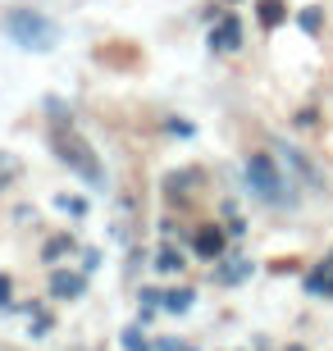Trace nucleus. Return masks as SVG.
Here are the masks:
<instances>
[{"mask_svg": "<svg viewBox=\"0 0 333 351\" xmlns=\"http://www.w3.org/2000/svg\"><path fill=\"white\" fill-rule=\"evenodd\" d=\"M51 146H55V156H60V165H69L87 187H101V182H105L101 160H96L91 142L73 128V123H55V128H51Z\"/></svg>", "mask_w": 333, "mask_h": 351, "instance_id": "obj_1", "label": "nucleus"}, {"mask_svg": "<svg viewBox=\"0 0 333 351\" xmlns=\"http://www.w3.org/2000/svg\"><path fill=\"white\" fill-rule=\"evenodd\" d=\"M246 182H251V192L265 201V206H288L292 196H288V182H283L279 165H274V156H265V151H256V156H246Z\"/></svg>", "mask_w": 333, "mask_h": 351, "instance_id": "obj_3", "label": "nucleus"}, {"mask_svg": "<svg viewBox=\"0 0 333 351\" xmlns=\"http://www.w3.org/2000/svg\"><path fill=\"white\" fill-rule=\"evenodd\" d=\"M301 27L306 32H320V10H301Z\"/></svg>", "mask_w": 333, "mask_h": 351, "instance_id": "obj_14", "label": "nucleus"}, {"mask_svg": "<svg viewBox=\"0 0 333 351\" xmlns=\"http://www.w3.org/2000/svg\"><path fill=\"white\" fill-rule=\"evenodd\" d=\"M219 251H224V233H219L215 223H205V228H196V256H205V261H215Z\"/></svg>", "mask_w": 333, "mask_h": 351, "instance_id": "obj_7", "label": "nucleus"}, {"mask_svg": "<svg viewBox=\"0 0 333 351\" xmlns=\"http://www.w3.org/2000/svg\"><path fill=\"white\" fill-rule=\"evenodd\" d=\"M165 351H187V347H174V342H165Z\"/></svg>", "mask_w": 333, "mask_h": 351, "instance_id": "obj_15", "label": "nucleus"}, {"mask_svg": "<svg viewBox=\"0 0 333 351\" xmlns=\"http://www.w3.org/2000/svg\"><path fill=\"white\" fill-rule=\"evenodd\" d=\"M306 292H315V297H320V292H324V297H333V256H329V261H320L315 269L306 274Z\"/></svg>", "mask_w": 333, "mask_h": 351, "instance_id": "obj_6", "label": "nucleus"}, {"mask_svg": "<svg viewBox=\"0 0 333 351\" xmlns=\"http://www.w3.org/2000/svg\"><path fill=\"white\" fill-rule=\"evenodd\" d=\"M242 46V23L238 19H219L210 27V51H238Z\"/></svg>", "mask_w": 333, "mask_h": 351, "instance_id": "obj_4", "label": "nucleus"}, {"mask_svg": "<svg viewBox=\"0 0 333 351\" xmlns=\"http://www.w3.org/2000/svg\"><path fill=\"white\" fill-rule=\"evenodd\" d=\"M124 351H151V347L141 342V333H137V328H128V333H124Z\"/></svg>", "mask_w": 333, "mask_h": 351, "instance_id": "obj_12", "label": "nucleus"}, {"mask_svg": "<svg viewBox=\"0 0 333 351\" xmlns=\"http://www.w3.org/2000/svg\"><path fill=\"white\" fill-rule=\"evenodd\" d=\"M10 292H14L10 274H0V311H10V306H14V301H10Z\"/></svg>", "mask_w": 333, "mask_h": 351, "instance_id": "obj_13", "label": "nucleus"}, {"mask_svg": "<svg viewBox=\"0 0 333 351\" xmlns=\"http://www.w3.org/2000/svg\"><path fill=\"white\" fill-rule=\"evenodd\" d=\"M160 301H165L169 315H183L187 306H192V287H179V292H169V297H160Z\"/></svg>", "mask_w": 333, "mask_h": 351, "instance_id": "obj_8", "label": "nucleus"}, {"mask_svg": "<svg viewBox=\"0 0 333 351\" xmlns=\"http://www.w3.org/2000/svg\"><path fill=\"white\" fill-rule=\"evenodd\" d=\"M5 37H10L14 46H23V51H55L60 27L41 10H10L5 14Z\"/></svg>", "mask_w": 333, "mask_h": 351, "instance_id": "obj_2", "label": "nucleus"}, {"mask_svg": "<svg viewBox=\"0 0 333 351\" xmlns=\"http://www.w3.org/2000/svg\"><path fill=\"white\" fill-rule=\"evenodd\" d=\"M155 269H160V274H179L183 269V251H160V261H155Z\"/></svg>", "mask_w": 333, "mask_h": 351, "instance_id": "obj_10", "label": "nucleus"}, {"mask_svg": "<svg viewBox=\"0 0 333 351\" xmlns=\"http://www.w3.org/2000/svg\"><path fill=\"white\" fill-rule=\"evenodd\" d=\"M82 287H87V278H82V274H65V269H55V274H51V292H55L60 301L82 297Z\"/></svg>", "mask_w": 333, "mask_h": 351, "instance_id": "obj_5", "label": "nucleus"}, {"mask_svg": "<svg viewBox=\"0 0 333 351\" xmlns=\"http://www.w3.org/2000/svg\"><path fill=\"white\" fill-rule=\"evenodd\" d=\"M65 251H73V237H69V233L51 237V242H46V261H55V256H65Z\"/></svg>", "mask_w": 333, "mask_h": 351, "instance_id": "obj_11", "label": "nucleus"}, {"mask_svg": "<svg viewBox=\"0 0 333 351\" xmlns=\"http://www.w3.org/2000/svg\"><path fill=\"white\" fill-rule=\"evenodd\" d=\"M260 23H265V27L283 23V0H260Z\"/></svg>", "mask_w": 333, "mask_h": 351, "instance_id": "obj_9", "label": "nucleus"}]
</instances>
